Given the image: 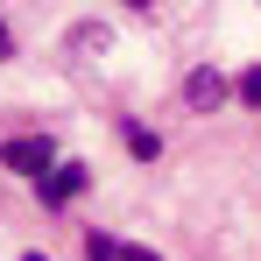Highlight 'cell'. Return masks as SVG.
I'll return each mask as SVG.
<instances>
[{"label":"cell","instance_id":"7a4b0ae2","mask_svg":"<svg viewBox=\"0 0 261 261\" xmlns=\"http://www.w3.org/2000/svg\"><path fill=\"white\" fill-rule=\"evenodd\" d=\"M219 99H226V78H219V71H205V64H198V71H191V78H184V106H191V113H212Z\"/></svg>","mask_w":261,"mask_h":261},{"label":"cell","instance_id":"5b68a950","mask_svg":"<svg viewBox=\"0 0 261 261\" xmlns=\"http://www.w3.org/2000/svg\"><path fill=\"white\" fill-rule=\"evenodd\" d=\"M233 92H240V106H261V64H247V71H240V85H233Z\"/></svg>","mask_w":261,"mask_h":261},{"label":"cell","instance_id":"277c9868","mask_svg":"<svg viewBox=\"0 0 261 261\" xmlns=\"http://www.w3.org/2000/svg\"><path fill=\"white\" fill-rule=\"evenodd\" d=\"M127 148L141 155V163H155V155H163V141H155V127H141V120H127Z\"/></svg>","mask_w":261,"mask_h":261},{"label":"cell","instance_id":"52a82bcc","mask_svg":"<svg viewBox=\"0 0 261 261\" xmlns=\"http://www.w3.org/2000/svg\"><path fill=\"white\" fill-rule=\"evenodd\" d=\"M120 261H163L155 247H120Z\"/></svg>","mask_w":261,"mask_h":261},{"label":"cell","instance_id":"3957f363","mask_svg":"<svg viewBox=\"0 0 261 261\" xmlns=\"http://www.w3.org/2000/svg\"><path fill=\"white\" fill-rule=\"evenodd\" d=\"M85 184H92V176L78 170V163H64V170H43V205H49V212H57V205H71Z\"/></svg>","mask_w":261,"mask_h":261},{"label":"cell","instance_id":"30bf717a","mask_svg":"<svg viewBox=\"0 0 261 261\" xmlns=\"http://www.w3.org/2000/svg\"><path fill=\"white\" fill-rule=\"evenodd\" d=\"M29 261H43V254H29Z\"/></svg>","mask_w":261,"mask_h":261},{"label":"cell","instance_id":"9c48e42d","mask_svg":"<svg viewBox=\"0 0 261 261\" xmlns=\"http://www.w3.org/2000/svg\"><path fill=\"white\" fill-rule=\"evenodd\" d=\"M127 7H148V0H127Z\"/></svg>","mask_w":261,"mask_h":261},{"label":"cell","instance_id":"6da1fadb","mask_svg":"<svg viewBox=\"0 0 261 261\" xmlns=\"http://www.w3.org/2000/svg\"><path fill=\"white\" fill-rule=\"evenodd\" d=\"M0 163L14 176H43V170H57V141H49V134H14V141L0 148Z\"/></svg>","mask_w":261,"mask_h":261},{"label":"cell","instance_id":"ba28073f","mask_svg":"<svg viewBox=\"0 0 261 261\" xmlns=\"http://www.w3.org/2000/svg\"><path fill=\"white\" fill-rule=\"evenodd\" d=\"M7 57H14V36H7V21H0V64H7Z\"/></svg>","mask_w":261,"mask_h":261},{"label":"cell","instance_id":"8992f818","mask_svg":"<svg viewBox=\"0 0 261 261\" xmlns=\"http://www.w3.org/2000/svg\"><path fill=\"white\" fill-rule=\"evenodd\" d=\"M85 254H92V261H120V247H113L106 233H85Z\"/></svg>","mask_w":261,"mask_h":261}]
</instances>
